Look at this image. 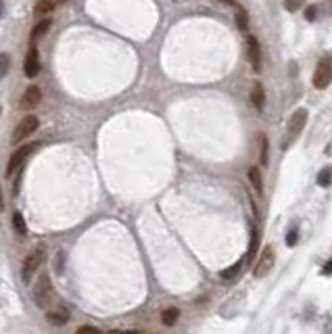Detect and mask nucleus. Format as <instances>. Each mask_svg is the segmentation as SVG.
<instances>
[{
    "label": "nucleus",
    "instance_id": "nucleus-32",
    "mask_svg": "<svg viewBox=\"0 0 332 334\" xmlns=\"http://www.w3.org/2000/svg\"><path fill=\"white\" fill-rule=\"evenodd\" d=\"M328 3H330V13H332V0H328Z\"/></svg>",
    "mask_w": 332,
    "mask_h": 334
},
{
    "label": "nucleus",
    "instance_id": "nucleus-6",
    "mask_svg": "<svg viewBox=\"0 0 332 334\" xmlns=\"http://www.w3.org/2000/svg\"><path fill=\"white\" fill-rule=\"evenodd\" d=\"M330 82H332V63L328 58H322L316 67V73H314V86L318 90H324L330 86Z\"/></svg>",
    "mask_w": 332,
    "mask_h": 334
},
{
    "label": "nucleus",
    "instance_id": "nucleus-5",
    "mask_svg": "<svg viewBox=\"0 0 332 334\" xmlns=\"http://www.w3.org/2000/svg\"><path fill=\"white\" fill-rule=\"evenodd\" d=\"M274 261H276L274 247L267 245V247L261 251V255H259V259H257V263H255V267H253L255 278H263V276H267L269 271H271V267H274Z\"/></svg>",
    "mask_w": 332,
    "mask_h": 334
},
{
    "label": "nucleus",
    "instance_id": "nucleus-10",
    "mask_svg": "<svg viewBox=\"0 0 332 334\" xmlns=\"http://www.w3.org/2000/svg\"><path fill=\"white\" fill-rule=\"evenodd\" d=\"M42 101V90L38 86H29L25 92H23V99H21V105L25 109H34L38 107V103Z\"/></svg>",
    "mask_w": 332,
    "mask_h": 334
},
{
    "label": "nucleus",
    "instance_id": "nucleus-11",
    "mask_svg": "<svg viewBox=\"0 0 332 334\" xmlns=\"http://www.w3.org/2000/svg\"><path fill=\"white\" fill-rule=\"evenodd\" d=\"M46 320H48L50 324H54V326H65V324L69 322V313H67V309H63V307H56V309H52V311L46 313Z\"/></svg>",
    "mask_w": 332,
    "mask_h": 334
},
{
    "label": "nucleus",
    "instance_id": "nucleus-24",
    "mask_svg": "<svg viewBox=\"0 0 332 334\" xmlns=\"http://www.w3.org/2000/svg\"><path fill=\"white\" fill-rule=\"evenodd\" d=\"M236 23H238V27L243 29H247V15H245V11H238V15H236Z\"/></svg>",
    "mask_w": 332,
    "mask_h": 334
},
{
    "label": "nucleus",
    "instance_id": "nucleus-2",
    "mask_svg": "<svg viewBox=\"0 0 332 334\" xmlns=\"http://www.w3.org/2000/svg\"><path fill=\"white\" fill-rule=\"evenodd\" d=\"M34 303L40 307V309H46L50 303H52V282H50V276L46 274V271H42L36 286H34Z\"/></svg>",
    "mask_w": 332,
    "mask_h": 334
},
{
    "label": "nucleus",
    "instance_id": "nucleus-14",
    "mask_svg": "<svg viewBox=\"0 0 332 334\" xmlns=\"http://www.w3.org/2000/svg\"><path fill=\"white\" fill-rule=\"evenodd\" d=\"M178 318H180V309H178V307H167V309L161 313V320H163L165 326H173V324L178 322Z\"/></svg>",
    "mask_w": 332,
    "mask_h": 334
},
{
    "label": "nucleus",
    "instance_id": "nucleus-4",
    "mask_svg": "<svg viewBox=\"0 0 332 334\" xmlns=\"http://www.w3.org/2000/svg\"><path fill=\"white\" fill-rule=\"evenodd\" d=\"M38 126H40V121H38V117L36 115H27V117H23L19 124H17V128H15V132H13V144H19L21 140H25L27 136H32L36 130H38Z\"/></svg>",
    "mask_w": 332,
    "mask_h": 334
},
{
    "label": "nucleus",
    "instance_id": "nucleus-17",
    "mask_svg": "<svg viewBox=\"0 0 332 334\" xmlns=\"http://www.w3.org/2000/svg\"><path fill=\"white\" fill-rule=\"evenodd\" d=\"M330 182H332V167H324L318 173V184L326 188V186H330Z\"/></svg>",
    "mask_w": 332,
    "mask_h": 334
},
{
    "label": "nucleus",
    "instance_id": "nucleus-30",
    "mask_svg": "<svg viewBox=\"0 0 332 334\" xmlns=\"http://www.w3.org/2000/svg\"><path fill=\"white\" fill-rule=\"evenodd\" d=\"M222 3H226V5H234L236 0H222Z\"/></svg>",
    "mask_w": 332,
    "mask_h": 334
},
{
    "label": "nucleus",
    "instance_id": "nucleus-1",
    "mask_svg": "<svg viewBox=\"0 0 332 334\" xmlns=\"http://www.w3.org/2000/svg\"><path fill=\"white\" fill-rule=\"evenodd\" d=\"M44 255H46L44 245H38L36 249L29 251V255L25 257L23 267H21V278H23V282H29V280H32V276L36 274V271L40 269V265L44 263Z\"/></svg>",
    "mask_w": 332,
    "mask_h": 334
},
{
    "label": "nucleus",
    "instance_id": "nucleus-21",
    "mask_svg": "<svg viewBox=\"0 0 332 334\" xmlns=\"http://www.w3.org/2000/svg\"><path fill=\"white\" fill-rule=\"evenodd\" d=\"M261 140H259V144H261V148H259V157H261V163L265 165L267 163V148H269V142H267V136H259Z\"/></svg>",
    "mask_w": 332,
    "mask_h": 334
},
{
    "label": "nucleus",
    "instance_id": "nucleus-23",
    "mask_svg": "<svg viewBox=\"0 0 332 334\" xmlns=\"http://www.w3.org/2000/svg\"><path fill=\"white\" fill-rule=\"evenodd\" d=\"M9 65H11V56L9 54H0V77L9 71Z\"/></svg>",
    "mask_w": 332,
    "mask_h": 334
},
{
    "label": "nucleus",
    "instance_id": "nucleus-31",
    "mask_svg": "<svg viewBox=\"0 0 332 334\" xmlns=\"http://www.w3.org/2000/svg\"><path fill=\"white\" fill-rule=\"evenodd\" d=\"M0 15H3V0H0Z\"/></svg>",
    "mask_w": 332,
    "mask_h": 334
},
{
    "label": "nucleus",
    "instance_id": "nucleus-29",
    "mask_svg": "<svg viewBox=\"0 0 332 334\" xmlns=\"http://www.w3.org/2000/svg\"><path fill=\"white\" fill-rule=\"evenodd\" d=\"M322 274H324V276H332V259H330V261H328V263L324 265V269H322Z\"/></svg>",
    "mask_w": 332,
    "mask_h": 334
},
{
    "label": "nucleus",
    "instance_id": "nucleus-19",
    "mask_svg": "<svg viewBox=\"0 0 332 334\" xmlns=\"http://www.w3.org/2000/svg\"><path fill=\"white\" fill-rule=\"evenodd\" d=\"M52 7H54L52 0H38V5H36V15H46V13L52 11Z\"/></svg>",
    "mask_w": 332,
    "mask_h": 334
},
{
    "label": "nucleus",
    "instance_id": "nucleus-7",
    "mask_svg": "<svg viewBox=\"0 0 332 334\" xmlns=\"http://www.w3.org/2000/svg\"><path fill=\"white\" fill-rule=\"evenodd\" d=\"M305 124H307V111H305V109H297V111L290 115L288 128H286L288 140H297V138H299V134L303 132Z\"/></svg>",
    "mask_w": 332,
    "mask_h": 334
},
{
    "label": "nucleus",
    "instance_id": "nucleus-16",
    "mask_svg": "<svg viewBox=\"0 0 332 334\" xmlns=\"http://www.w3.org/2000/svg\"><path fill=\"white\" fill-rule=\"evenodd\" d=\"M243 263H245V257H243V259H238L234 265L226 267V269L222 271V278H224V280H230V278H234V276L238 274V271H240V267H243Z\"/></svg>",
    "mask_w": 332,
    "mask_h": 334
},
{
    "label": "nucleus",
    "instance_id": "nucleus-15",
    "mask_svg": "<svg viewBox=\"0 0 332 334\" xmlns=\"http://www.w3.org/2000/svg\"><path fill=\"white\" fill-rule=\"evenodd\" d=\"M50 29V19H42V21H38V25L32 29V40H36V38H42L46 32Z\"/></svg>",
    "mask_w": 332,
    "mask_h": 334
},
{
    "label": "nucleus",
    "instance_id": "nucleus-9",
    "mask_svg": "<svg viewBox=\"0 0 332 334\" xmlns=\"http://www.w3.org/2000/svg\"><path fill=\"white\" fill-rule=\"evenodd\" d=\"M247 54H249V61H251V67L253 71H261V46L257 42L255 36H249L247 38Z\"/></svg>",
    "mask_w": 332,
    "mask_h": 334
},
{
    "label": "nucleus",
    "instance_id": "nucleus-12",
    "mask_svg": "<svg viewBox=\"0 0 332 334\" xmlns=\"http://www.w3.org/2000/svg\"><path fill=\"white\" fill-rule=\"evenodd\" d=\"M251 103L255 105V109H263L265 105V92H263V86L261 84H255L253 90H251Z\"/></svg>",
    "mask_w": 332,
    "mask_h": 334
},
{
    "label": "nucleus",
    "instance_id": "nucleus-26",
    "mask_svg": "<svg viewBox=\"0 0 332 334\" xmlns=\"http://www.w3.org/2000/svg\"><path fill=\"white\" fill-rule=\"evenodd\" d=\"M75 334H99V330L96 328H92V326H82Z\"/></svg>",
    "mask_w": 332,
    "mask_h": 334
},
{
    "label": "nucleus",
    "instance_id": "nucleus-20",
    "mask_svg": "<svg viewBox=\"0 0 332 334\" xmlns=\"http://www.w3.org/2000/svg\"><path fill=\"white\" fill-rule=\"evenodd\" d=\"M255 253H257V230L251 228V245H249V251H247V259L251 261L255 257Z\"/></svg>",
    "mask_w": 332,
    "mask_h": 334
},
{
    "label": "nucleus",
    "instance_id": "nucleus-25",
    "mask_svg": "<svg viewBox=\"0 0 332 334\" xmlns=\"http://www.w3.org/2000/svg\"><path fill=\"white\" fill-rule=\"evenodd\" d=\"M316 15H318V9L316 7H307L305 9V19L307 21H316Z\"/></svg>",
    "mask_w": 332,
    "mask_h": 334
},
{
    "label": "nucleus",
    "instance_id": "nucleus-27",
    "mask_svg": "<svg viewBox=\"0 0 332 334\" xmlns=\"http://www.w3.org/2000/svg\"><path fill=\"white\" fill-rule=\"evenodd\" d=\"M286 245H288V247H295V245H297V232H288V236H286Z\"/></svg>",
    "mask_w": 332,
    "mask_h": 334
},
{
    "label": "nucleus",
    "instance_id": "nucleus-18",
    "mask_svg": "<svg viewBox=\"0 0 332 334\" xmlns=\"http://www.w3.org/2000/svg\"><path fill=\"white\" fill-rule=\"evenodd\" d=\"M13 226H15L17 234H21V236H25V234H27V226H25V220H23V215L19 213V211H17V213L13 215Z\"/></svg>",
    "mask_w": 332,
    "mask_h": 334
},
{
    "label": "nucleus",
    "instance_id": "nucleus-8",
    "mask_svg": "<svg viewBox=\"0 0 332 334\" xmlns=\"http://www.w3.org/2000/svg\"><path fill=\"white\" fill-rule=\"evenodd\" d=\"M23 71H25L27 77H36L40 73V56H38L36 46H29L27 56H25V63H23Z\"/></svg>",
    "mask_w": 332,
    "mask_h": 334
},
{
    "label": "nucleus",
    "instance_id": "nucleus-3",
    "mask_svg": "<svg viewBox=\"0 0 332 334\" xmlns=\"http://www.w3.org/2000/svg\"><path fill=\"white\" fill-rule=\"evenodd\" d=\"M38 148V144L36 142H32V144H23L21 148H17L15 153L11 155V159H9V165H7V175L11 178V175H15L21 167H23V163L32 157V153Z\"/></svg>",
    "mask_w": 332,
    "mask_h": 334
},
{
    "label": "nucleus",
    "instance_id": "nucleus-33",
    "mask_svg": "<svg viewBox=\"0 0 332 334\" xmlns=\"http://www.w3.org/2000/svg\"><path fill=\"white\" fill-rule=\"evenodd\" d=\"M61 3H65V0H61Z\"/></svg>",
    "mask_w": 332,
    "mask_h": 334
},
{
    "label": "nucleus",
    "instance_id": "nucleus-13",
    "mask_svg": "<svg viewBox=\"0 0 332 334\" xmlns=\"http://www.w3.org/2000/svg\"><path fill=\"white\" fill-rule=\"evenodd\" d=\"M249 182H251V186L255 188L257 194L263 192V180H261V169L259 167H251L249 169Z\"/></svg>",
    "mask_w": 332,
    "mask_h": 334
},
{
    "label": "nucleus",
    "instance_id": "nucleus-28",
    "mask_svg": "<svg viewBox=\"0 0 332 334\" xmlns=\"http://www.w3.org/2000/svg\"><path fill=\"white\" fill-rule=\"evenodd\" d=\"M107 334H140L138 330H109Z\"/></svg>",
    "mask_w": 332,
    "mask_h": 334
},
{
    "label": "nucleus",
    "instance_id": "nucleus-22",
    "mask_svg": "<svg viewBox=\"0 0 332 334\" xmlns=\"http://www.w3.org/2000/svg\"><path fill=\"white\" fill-rule=\"evenodd\" d=\"M305 5V0H284V9L288 11V13H295V11H299L301 7Z\"/></svg>",
    "mask_w": 332,
    "mask_h": 334
}]
</instances>
